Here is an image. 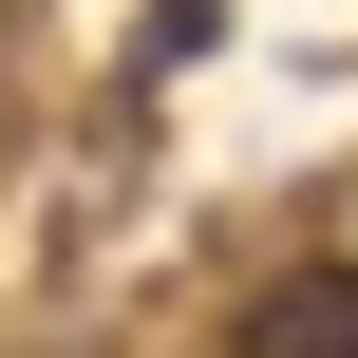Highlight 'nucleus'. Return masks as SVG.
<instances>
[{
    "mask_svg": "<svg viewBox=\"0 0 358 358\" xmlns=\"http://www.w3.org/2000/svg\"><path fill=\"white\" fill-rule=\"evenodd\" d=\"M245 358H358V264H283L245 302Z\"/></svg>",
    "mask_w": 358,
    "mask_h": 358,
    "instance_id": "nucleus-1",
    "label": "nucleus"
}]
</instances>
